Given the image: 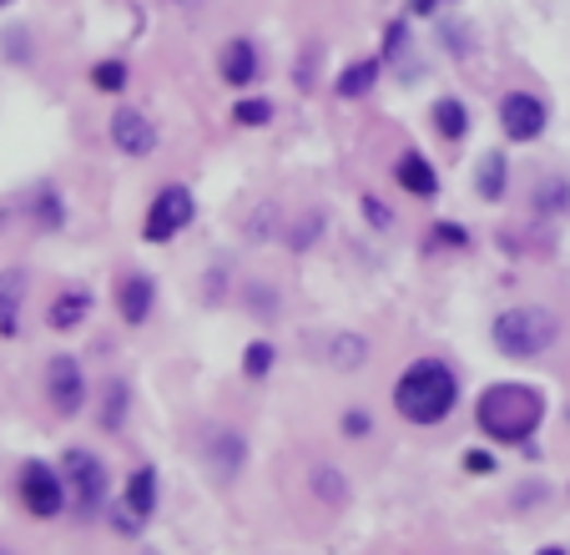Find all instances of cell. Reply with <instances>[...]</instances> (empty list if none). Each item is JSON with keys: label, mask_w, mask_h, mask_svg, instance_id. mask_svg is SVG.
Instances as JSON below:
<instances>
[{"label": "cell", "mask_w": 570, "mask_h": 555, "mask_svg": "<svg viewBox=\"0 0 570 555\" xmlns=\"http://www.w3.org/2000/svg\"><path fill=\"white\" fill-rule=\"evenodd\" d=\"M0 5H5V0H0Z\"/></svg>", "instance_id": "cell-38"}, {"label": "cell", "mask_w": 570, "mask_h": 555, "mask_svg": "<svg viewBox=\"0 0 570 555\" xmlns=\"http://www.w3.org/2000/svg\"><path fill=\"white\" fill-rule=\"evenodd\" d=\"M566 208H570V182L550 173L541 187H535V212H541V217H560Z\"/></svg>", "instance_id": "cell-25"}, {"label": "cell", "mask_w": 570, "mask_h": 555, "mask_svg": "<svg viewBox=\"0 0 570 555\" xmlns=\"http://www.w3.org/2000/svg\"><path fill=\"white\" fill-rule=\"evenodd\" d=\"M439 5H454V0H439Z\"/></svg>", "instance_id": "cell-37"}, {"label": "cell", "mask_w": 570, "mask_h": 555, "mask_svg": "<svg viewBox=\"0 0 570 555\" xmlns=\"http://www.w3.org/2000/svg\"><path fill=\"white\" fill-rule=\"evenodd\" d=\"M157 510H162V475L152 464H136L132 475H127V485H121V500L111 505V530L127 535V541H136L152 526Z\"/></svg>", "instance_id": "cell-6"}, {"label": "cell", "mask_w": 570, "mask_h": 555, "mask_svg": "<svg viewBox=\"0 0 570 555\" xmlns=\"http://www.w3.org/2000/svg\"><path fill=\"white\" fill-rule=\"evenodd\" d=\"M429 121H435V132L444 137V142H464V137H470V106H464L460 96H439V102L429 106Z\"/></svg>", "instance_id": "cell-19"}, {"label": "cell", "mask_w": 570, "mask_h": 555, "mask_svg": "<svg viewBox=\"0 0 570 555\" xmlns=\"http://www.w3.org/2000/svg\"><path fill=\"white\" fill-rule=\"evenodd\" d=\"M394 182L419 202L439 198V173H435V162H429L419 146H404V152L394 157Z\"/></svg>", "instance_id": "cell-13"}, {"label": "cell", "mask_w": 570, "mask_h": 555, "mask_svg": "<svg viewBox=\"0 0 570 555\" xmlns=\"http://www.w3.org/2000/svg\"><path fill=\"white\" fill-rule=\"evenodd\" d=\"M364 358H369V339H358V333H333L329 339V364L333 369H358V364H364Z\"/></svg>", "instance_id": "cell-23"}, {"label": "cell", "mask_w": 570, "mask_h": 555, "mask_svg": "<svg viewBox=\"0 0 570 555\" xmlns=\"http://www.w3.org/2000/svg\"><path fill=\"white\" fill-rule=\"evenodd\" d=\"M233 121H238V127H268V121H273V102H268V96H238V102H233Z\"/></svg>", "instance_id": "cell-28"}, {"label": "cell", "mask_w": 570, "mask_h": 555, "mask_svg": "<svg viewBox=\"0 0 570 555\" xmlns=\"http://www.w3.org/2000/svg\"><path fill=\"white\" fill-rule=\"evenodd\" d=\"M389 399H394L399 420L429 429V424L450 420L454 404H460V374H454L444 358H414L409 369L394 379V394Z\"/></svg>", "instance_id": "cell-2"}, {"label": "cell", "mask_w": 570, "mask_h": 555, "mask_svg": "<svg viewBox=\"0 0 570 555\" xmlns=\"http://www.w3.org/2000/svg\"><path fill=\"white\" fill-rule=\"evenodd\" d=\"M358 212H364V217H369V227H379V233H389V227H394V212H389V202H379L373 192H364V198H358Z\"/></svg>", "instance_id": "cell-32"}, {"label": "cell", "mask_w": 570, "mask_h": 555, "mask_svg": "<svg viewBox=\"0 0 570 555\" xmlns=\"http://www.w3.org/2000/svg\"><path fill=\"white\" fill-rule=\"evenodd\" d=\"M495 464H500L495 450H479V445L475 450H464V470H470V475H495Z\"/></svg>", "instance_id": "cell-34"}, {"label": "cell", "mask_w": 570, "mask_h": 555, "mask_svg": "<svg viewBox=\"0 0 570 555\" xmlns=\"http://www.w3.org/2000/svg\"><path fill=\"white\" fill-rule=\"evenodd\" d=\"M192 217H198V198H192V187L167 182V187H157V198L146 202L142 238L146 243H173V238H182L187 227H192Z\"/></svg>", "instance_id": "cell-7"}, {"label": "cell", "mask_w": 570, "mask_h": 555, "mask_svg": "<svg viewBox=\"0 0 570 555\" xmlns=\"http://www.w3.org/2000/svg\"><path fill=\"white\" fill-rule=\"evenodd\" d=\"M439 0H409V15H435Z\"/></svg>", "instance_id": "cell-35"}, {"label": "cell", "mask_w": 570, "mask_h": 555, "mask_svg": "<svg viewBox=\"0 0 570 555\" xmlns=\"http://www.w3.org/2000/svg\"><path fill=\"white\" fill-rule=\"evenodd\" d=\"M439 40L454 51V61H464V56L475 51V36H470V26H460L454 15H444V21H439Z\"/></svg>", "instance_id": "cell-29"}, {"label": "cell", "mask_w": 570, "mask_h": 555, "mask_svg": "<svg viewBox=\"0 0 570 555\" xmlns=\"http://www.w3.org/2000/svg\"><path fill=\"white\" fill-rule=\"evenodd\" d=\"M15 495H21V510L31 520H56L71 510V489L61 464H46V460H26L15 470Z\"/></svg>", "instance_id": "cell-4"}, {"label": "cell", "mask_w": 570, "mask_h": 555, "mask_svg": "<svg viewBox=\"0 0 570 555\" xmlns=\"http://www.w3.org/2000/svg\"><path fill=\"white\" fill-rule=\"evenodd\" d=\"M202 460L213 464V475L223 480V485H233V480L242 475V464H248V435L223 420H213L202 429Z\"/></svg>", "instance_id": "cell-11"}, {"label": "cell", "mask_w": 570, "mask_h": 555, "mask_svg": "<svg viewBox=\"0 0 570 555\" xmlns=\"http://www.w3.org/2000/svg\"><path fill=\"white\" fill-rule=\"evenodd\" d=\"M26 268H0V339H21V314H26Z\"/></svg>", "instance_id": "cell-15"}, {"label": "cell", "mask_w": 570, "mask_h": 555, "mask_svg": "<svg viewBox=\"0 0 570 555\" xmlns=\"http://www.w3.org/2000/svg\"><path fill=\"white\" fill-rule=\"evenodd\" d=\"M545 127H550V106H545V96L525 92V86H515V92H504L500 96V132L504 142H541Z\"/></svg>", "instance_id": "cell-9"}, {"label": "cell", "mask_w": 570, "mask_h": 555, "mask_svg": "<svg viewBox=\"0 0 570 555\" xmlns=\"http://www.w3.org/2000/svg\"><path fill=\"white\" fill-rule=\"evenodd\" d=\"M117 314H121V323L142 329L146 318L157 314V278L142 273V268L121 273V278H117Z\"/></svg>", "instance_id": "cell-12"}, {"label": "cell", "mask_w": 570, "mask_h": 555, "mask_svg": "<svg viewBox=\"0 0 570 555\" xmlns=\"http://www.w3.org/2000/svg\"><path fill=\"white\" fill-rule=\"evenodd\" d=\"M429 248H454V252H464V248H470V233H464L460 223H435V227H429Z\"/></svg>", "instance_id": "cell-31"}, {"label": "cell", "mask_w": 570, "mask_h": 555, "mask_svg": "<svg viewBox=\"0 0 570 555\" xmlns=\"http://www.w3.org/2000/svg\"><path fill=\"white\" fill-rule=\"evenodd\" d=\"M40 389H46V404H51L61 420H76V414L86 410V394H92V383H86V369H81L76 354H51L46 358Z\"/></svg>", "instance_id": "cell-8"}, {"label": "cell", "mask_w": 570, "mask_h": 555, "mask_svg": "<svg viewBox=\"0 0 570 555\" xmlns=\"http://www.w3.org/2000/svg\"><path fill=\"white\" fill-rule=\"evenodd\" d=\"M339 429H344L348 439H369L373 435V414L354 404V410H344V424H339Z\"/></svg>", "instance_id": "cell-33"}, {"label": "cell", "mask_w": 570, "mask_h": 555, "mask_svg": "<svg viewBox=\"0 0 570 555\" xmlns=\"http://www.w3.org/2000/svg\"><path fill=\"white\" fill-rule=\"evenodd\" d=\"M127 410H132V389L127 379H107V394H102V429L107 435H121V424H127Z\"/></svg>", "instance_id": "cell-21"}, {"label": "cell", "mask_w": 570, "mask_h": 555, "mask_svg": "<svg viewBox=\"0 0 570 555\" xmlns=\"http://www.w3.org/2000/svg\"><path fill=\"white\" fill-rule=\"evenodd\" d=\"M61 475H67V489H71V510L81 520H96L111 505V475H107V464H102V454L67 450L61 454Z\"/></svg>", "instance_id": "cell-5"}, {"label": "cell", "mask_w": 570, "mask_h": 555, "mask_svg": "<svg viewBox=\"0 0 570 555\" xmlns=\"http://www.w3.org/2000/svg\"><path fill=\"white\" fill-rule=\"evenodd\" d=\"M308 489H313L319 500H329V505H348V480H344V470L329 464V460L308 470Z\"/></svg>", "instance_id": "cell-22"}, {"label": "cell", "mask_w": 570, "mask_h": 555, "mask_svg": "<svg viewBox=\"0 0 570 555\" xmlns=\"http://www.w3.org/2000/svg\"><path fill=\"white\" fill-rule=\"evenodd\" d=\"M258 71H263V61H258V46H252V40L233 36L223 51H217V76H223L233 92H248L252 81H258Z\"/></svg>", "instance_id": "cell-14"}, {"label": "cell", "mask_w": 570, "mask_h": 555, "mask_svg": "<svg viewBox=\"0 0 570 555\" xmlns=\"http://www.w3.org/2000/svg\"><path fill=\"white\" fill-rule=\"evenodd\" d=\"M86 314H92V293L86 288H61L51 304H46V329L71 333V329L86 323Z\"/></svg>", "instance_id": "cell-17"}, {"label": "cell", "mask_w": 570, "mask_h": 555, "mask_svg": "<svg viewBox=\"0 0 570 555\" xmlns=\"http://www.w3.org/2000/svg\"><path fill=\"white\" fill-rule=\"evenodd\" d=\"M107 137H111V146H117L121 157H152V152H157V146H162L157 121L146 117L142 106H127V102H121L117 111H111Z\"/></svg>", "instance_id": "cell-10"}, {"label": "cell", "mask_w": 570, "mask_h": 555, "mask_svg": "<svg viewBox=\"0 0 570 555\" xmlns=\"http://www.w3.org/2000/svg\"><path fill=\"white\" fill-rule=\"evenodd\" d=\"M273 364H278V349L268 344V339H252V344L242 349V379L263 383L268 374H273Z\"/></svg>", "instance_id": "cell-26"}, {"label": "cell", "mask_w": 570, "mask_h": 555, "mask_svg": "<svg viewBox=\"0 0 570 555\" xmlns=\"http://www.w3.org/2000/svg\"><path fill=\"white\" fill-rule=\"evenodd\" d=\"M127 81H132V71H127L121 56H107V61H96V67H92V86L102 96H121V92H127Z\"/></svg>", "instance_id": "cell-24"}, {"label": "cell", "mask_w": 570, "mask_h": 555, "mask_svg": "<svg viewBox=\"0 0 570 555\" xmlns=\"http://www.w3.org/2000/svg\"><path fill=\"white\" fill-rule=\"evenodd\" d=\"M504 192H510V162H504V152H485L475 167V198L500 202Z\"/></svg>", "instance_id": "cell-18"}, {"label": "cell", "mask_w": 570, "mask_h": 555, "mask_svg": "<svg viewBox=\"0 0 570 555\" xmlns=\"http://www.w3.org/2000/svg\"><path fill=\"white\" fill-rule=\"evenodd\" d=\"M323 227H329V223H323V212H319V208H308V212H298V223H293L288 233H283V238H288L293 252H308L313 243H319Z\"/></svg>", "instance_id": "cell-27"}, {"label": "cell", "mask_w": 570, "mask_h": 555, "mask_svg": "<svg viewBox=\"0 0 570 555\" xmlns=\"http://www.w3.org/2000/svg\"><path fill=\"white\" fill-rule=\"evenodd\" d=\"M31 223H36L40 233H61V227H67V202H61L56 182H40L36 192H31Z\"/></svg>", "instance_id": "cell-20"}, {"label": "cell", "mask_w": 570, "mask_h": 555, "mask_svg": "<svg viewBox=\"0 0 570 555\" xmlns=\"http://www.w3.org/2000/svg\"><path fill=\"white\" fill-rule=\"evenodd\" d=\"M379 76H384V56H358V61H348V67L339 71L333 96H339V102H364V96L379 86Z\"/></svg>", "instance_id": "cell-16"}, {"label": "cell", "mask_w": 570, "mask_h": 555, "mask_svg": "<svg viewBox=\"0 0 570 555\" xmlns=\"http://www.w3.org/2000/svg\"><path fill=\"white\" fill-rule=\"evenodd\" d=\"M490 339L504 358L515 364H531V358H545L560 339V318L541 304H515V308H500L490 323Z\"/></svg>", "instance_id": "cell-3"}, {"label": "cell", "mask_w": 570, "mask_h": 555, "mask_svg": "<svg viewBox=\"0 0 570 555\" xmlns=\"http://www.w3.org/2000/svg\"><path fill=\"white\" fill-rule=\"evenodd\" d=\"M404 51H409V21H389L384 26V61H404Z\"/></svg>", "instance_id": "cell-30"}, {"label": "cell", "mask_w": 570, "mask_h": 555, "mask_svg": "<svg viewBox=\"0 0 570 555\" xmlns=\"http://www.w3.org/2000/svg\"><path fill=\"white\" fill-rule=\"evenodd\" d=\"M475 424L495 445H531L545 424V394L535 383H490L475 399Z\"/></svg>", "instance_id": "cell-1"}, {"label": "cell", "mask_w": 570, "mask_h": 555, "mask_svg": "<svg viewBox=\"0 0 570 555\" xmlns=\"http://www.w3.org/2000/svg\"><path fill=\"white\" fill-rule=\"evenodd\" d=\"M541 555H566V545H545V551Z\"/></svg>", "instance_id": "cell-36"}]
</instances>
